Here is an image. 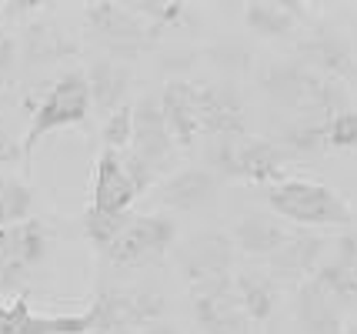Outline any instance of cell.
Listing matches in <instances>:
<instances>
[{"instance_id":"15","label":"cell","mask_w":357,"mask_h":334,"mask_svg":"<svg viewBox=\"0 0 357 334\" xmlns=\"http://www.w3.org/2000/svg\"><path fill=\"white\" fill-rule=\"evenodd\" d=\"M134 201H137V194H134V184L127 181L121 154L100 151V158L93 164V197L87 207L97 214H127Z\"/></svg>"},{"instance_id":"38","label":"cell","mask_w":357,"mask_h":334,"mask_svg":"<svg viewBox=\"0 0 357 334\" xmlns=\"http://www.w3.org/2000/svg\"><path fill=\"white\" fill-rule=\"evenodd\" d=\"M0 164H24V147L3 121H0Z\"/></svg>"},{"instance_id":"37","label":"cell","mask_w":357,"mask_h":334,"mask_svg":"<svg viewBox=\"0 0 357 334\" xmlns=\"http://www.w3.org/2000/svg\"><path fill=\"white\" fill-rule=\"evenodd\" d=\"M17 67V40L7 31H0V84H7Z\"/></svg>"},{"instance_id":"40","label":"cell","mask_w":357,"mask_h":334,"mask_svg":"<svg viewBox=\"0 0 357 334\" xmlns=\"http://www.w3.org/2000/svg\"><path fill=\"white\" fill-rule=\"evenodd\" d=\"M137 334H181L174 324H167V321H157V324H151V328H144V331Z\"/></svg>"},{"instance_id":"30","label":"cell","mask_w":357,"mask_h":334,"mask_svg":"<svg viewBox=\"0 0 357 334\" xmlns=\"http://www.w3.org/2000/svg\"><path fill=\"white\" fill-rule=\"evenodd\" d=\"M130 130H134V104H121V107L104 121V130H100L104 151L124 154L127 147H130Z\"/></svg>"},{"instance_id":"41","label":"cell","mask_w":357,"mask_h":334,"mask_svg":"<svg viewBox=\"0 0 357 334\" xmlns=\"http://www.w3.org/2000/svg\"><path fill=\"white\" fill-rule=\"evenodd\" d=\"M344 334H357V321H351V324H344Z\"/></svg>"},{"instance_id":"14","label":"cell","mask_w":357,"mask_h":334,"mask_svg":"<svg viewBox=\"0 0 357 334\" xmlns=\"http://www.w3.org/2000/svg\"><path fill=\"white\" fill-rule=\"evenodd\" d=\"M291 164L294 160L287 158L271 137L248 134V137L237 141V171H241V181L274 188V184L291 177Z\"/></svg>"},{"instance_id":"16","label":"cell","mask_w":357,"mask_h":334,"mask_svg":"<svg viewBox=\"0 0 357 334\" xmlns=\"http://www.w3.org/2000/svg\"><path fill=\"white\" fill-rule=\"evenodd\" d=\"M160 111L167 121V130L177 147L190 151L197 137H201V124H197V104H194V80L187 77H174L164 84L160 91Z\"/></svg>"},{"instance_id":"12","label":"cell","mask_w":357,"mask_h":334,"mask_svg":"<svg viewBox=\"0 0 357 334\" xmlns=\"http://www.w3.org/2000/svg\"><path fill=\"white\" fill-rule=\"evenodd\" d=\"M174 137L167 130V121H164V111H160V100L157 97H140L134 104V130H130V154L144 158L157 174L164 171V164L171 160L174 154Z\"/></svg>"},{"instance_id":"9","label":"cell","mask_w":357,"mask_h":334,"mask_svg":"<svg viewBox=\"0 0 357 334\" xmlns=\"http://www.w3.org/2000/svg\"><path fill=\"white\" fill-rule=\"evenodd\" d=\"M234 248L231 234L224 231H201L184 244H177V268L184 274L187 284H204L214 278H227L234 268Z\"/></svg>"},{"instance_id":"32","label":"cell","mask_w":357,"mask_h":334,"mask_svg":"<svg viewBox=\"0 0 357 334\" xmlns=\"http://www.w3.org/2000/svg\"><path fill=\"white\" fill-rule=\"evenodd\" d=\"M327 147H337V151L357 147V111L354 107L327 121Z\"/></svg>"},{"instance_id":"1","label":"cell","mask_w":357,"mask_h":334,"mask_svg":"<svg viewBox=\"0 0 357 334\" xmlns=\"http://www.w3.org/2000/svg\"><path fill=\"white\" fill-rule=\"evenodd\" d=\"M261 91L271 104L294 111L297 117H311V121H331L337 114L351 111V91L341 80H331L314 74L311 67H304L297 57L291 61H271L261 70Z\"/></svg>"},{"instance_id":"31","label":"cell","mask_w":357,"mask_h":334,"mask_svg":"<svg viewBox=\"0 0 357 334\" xmlns=\"http://www.w3.org/2000/svg\"><path fill=\"white\" fill-rule=\"evenodd\" d=\"M207 171L224 181H241V171H237V141L231 137H211L207 144Z\"/></svg>"},{"instance_id":"34","label":"cell","mask_w":357,"mask_h":334,"mask_svg":"<svg viewBox=\"0 0 357 334\" xmlns=\"http://www.w3.org/2000/svg\"><path fill=\"white\" fill-rule=\"evenodd\" d=\"M31 318V298L20 291L10 304H0V334H24V324Z\"/></svg>"},{"instance_id":"2","label":"cell","mask_w":357,"mask_h":334,"mask_svg":"<svg viewBox=\"0 0 357 334\" xmlns=\"http://www.w3.org/2000/svg\"><path fill=\"white\" fill-rule=\"evenodd\" d=\"M267 207L278 214L280 221L297 224V227H351L354 211L331 184L314 181V177H287L264 194Z\"/></svg>"},{"instance_id":"13","label":"cell","mask_w":357,"mask_h":334,"mask_svg":"<svg viewBox=\"0 0 357 334\" xmlns=\"http://www.w3.org/2000/svg\"><path fill=\"white\" fill-rule=\"evenodd\" d=\"M218 191L220 181L207 167H184V171L160 181V188L154 191V201L160 207L181 211V214H194V211H204V207L214 204Z\"/></svg>"},{"instance_id":"6","label":"cell","mask_w":357,"mask_h":334,"mask_svg":"<svg viewBox=\"0 0 357 334\" xmlns=\"http://www.w3.org/2000/svg\"><path fill=\"white\" fill-rule=\"evenodd\" d=\"M84 14H87V27L93 31V37L104 40L114 57H117V54H121V57H134V54L154 47L157 40H160V33H157L130 3L97 0V3H87Z\"/></svg>"},{"instance_id":"29","label":"cell","mask_w":357,"mask_h":334,"mask_svg":"<svg viewBox=\"0 0 357 334\" xmlns=\"http://www.w3.org/2000/svg\"><path fill=\"white\" fill-rule=\"evenodd\" d=\"M91 311H80V314H33L31 311L24 334H91Z\"/></svg>"},{"instance_id":"8","label":"cell","mask_w":357,"mask_h":334,"mask_svg":"<svg viewBox=\"0 0 357 334\" xmlns=\"http://www.w3.org/2000/svg\"><path fill=\"white\" fill-rule=\"evenodd\" d=\"M190 308L204 334H244L250 324L234 294V274L190 284Z\"/></svg>"},{"instance_id":"35","label":"cell","mask_w":357,"mask_h":334,"mask_svg":"<svg viewBox=\"0 0 357 334\" xmlns=\"http://www.w3.org/2000/svg\"><path fill=\"white\" fill-rule=\"evenodd\" d=\"M121 160H124V171H127V181L134 184V194L137 197H144V194L154 188V181H157V171L147 164L144 158H137V154H130V151H124L121 154Z\"/></svg>"},{"instance_id":"21","label":"cell","mask_w":357,"mask_h":334,"mask_svg":"<svg viewBox=\"0 0 357 334\" xmlns=\"http://www.w3.org/2000/svg\"><path fill=\"white\" fill-rule=\"evenodd\" d=\"M234 294H237L248 321H254V324H264L280 304V284L267 271H237L234 274Z\"/></svg>"},{"instance_id":"42","label":"cell","mask_w":357,"mask_h":334,"mask_svg":"<svg viewBox=\"0 0 357 334\" xmlns=\"http://www.w3.org/2000/svg\"><path fill=\"white\" fill-rule=\"evenodd\" d=\"M244 334H264V331H250V328H248V331H244Z\"/></svg>"},{"instance_id":"3","label":"cell","mask_w":357,"mask_h":334,"mask_svg":"<svg viewBox=\"0 0 357 334\" xmlns=\"http://www.w3.org/2000/svg\"><path fill=\"white\" fill-rule=\"evenodd\" d=\"M91 117V87H87V77L80 70H67L63 77H57L50 84V91L40 97L37 111H33L31 130L24 134V164H31L37 144L44 141L47 134L61 128H77V124H87Z\"/></svg>"},{"instance_id":"23","label":"cell","mask_w":357,"mask_h":334,"mask_svg":"<svg viewBox=\"0 0 357 334\" xmlns=\"http://www.w3.org/2000/svg\"><path fill=\"white\" fill-rule=\"evenodd\" d=\"M291 160L317 158L327 151V121H311V117H294L280 128L274 141Z\"/></svg>"},{"instance_id":"17","label":"cell","mask_w":357,"mask_h":334,"mask_svg":"<svg viewBox=\"0 0 357 334\" xmlns=\"http://www.w3.org/2000/svg\"><path fill=\"white\" fill-rule=\"evenodd\" d=\"M297 227H291L287 221H280L278 214L267 211H248L241 221L234 224V248H241L250 257H271L284 241L294 234Z\"/></svg>"},{"instance_id":"26","label":"cell","mask_w":357,"mask_h":334,"mask_svg":"<svg viewBox=\"0 0 357 334\" xmlns=\"http://www.w3.org/2000/svg\"><path fill=\"white\" fill-rule=\"evenodd\" d=\"M24 47H27V64H47V61H57L63 54H74V44L61 37L50 24H31L27 37H24Z\"/></svg>"},{"instance_id":"10","label":"cell","mask_w":357,"mask_h":334,"mask_svg":"<svg viewBox=\"0 0 357 334\" xmlns=\"http://www.w3.org/2000/svg\"><path fill=\"white\" fill-rule=\"evenodd\" d=\"M297 61L304 67H311L314 74L341 80V84L357 77V57H354L351 40L341 31H331V27L304 37L297 44Z\"/></svg>"},{"instance_id":"4","label":"cell","mask_w":357,"mask_h":334,"mask_svg":"<svg viewBox=\"0 0 357 334\" xmlns=\"http://www.w3.org/2000/svg\"><path fill=\"white\" fill-rule=\"evenodd\" d=\"M87 311L93 318L91 334H130L164 318L167 298L157 287H104Z\"/></svg>"},{"instance_id":"20","label":"cell","mask_w":357,"mask_h":334,"mask_svg":"<svg viewBox=\"0 0 357 334\" xmlns=\"http://www.w3.org/2000/svg\"><path fill=\"white\" fill-rule=\"evenodd\" d=\"M87 77V87H91V111L97 114H114L127 97V87H130V70H127L121 61L114 57H100L93 61L91 70L84 74Z\"/></svg>"},{"instance_id":"5","label":"cell","mask_w":357,"mask_h":334,"mask_svg":"<svg viewBox=\"0 0 357 334\" xmlns=\"http://www.w3.org/2000/svg\"><path fill=\"white\" fill-rule=\"evenodd\" d=\"M177 248V221L171 214H134V221L121 231V238L110 244L104 257L114 268H151Z\"/></svg>"},{"instance_id":"11","label":"cell","mask_w":357,"mask_h":334,"mask_svg":"<svg viewBox=\"0 0 357 334\" xmlns=\"http://www.w3.org/2000/svg\"><path fill=\"white\" fill-rule=\"evenodd\" d=\"M327 251V238L321 231H307V227H297L291 238L280 244L274 255L267 257V274L274 281H291V284H304L311 278L321 257Z\"/></svg>"},{"instance_id":"22","label":"cell","mask_w":357,"mask_h":334,"mask_svg":"<svg viewBox=\"0 0 357 334\" xmlns=\"http://www.w3.org/2000/svg\"><path fill=\"white\" fill-rule=\"evenodd\" d=\"M297 324L304 334H344L341 308L311 278L304 284H297Z\"/></svg>"},{"instance_id":"33","label":"cell","mask_w":357,"mask_h":334,"mask_svg":"<svg viewBox=\"0 0 357 334\" xmlns=\"http://www.w3.org/2000/svg\"><path fill=\"white\" fill-rule=\"evenodd\" d=\"M54 3H37V0H10V3H0V17L7 24H24L31 27L40 20V14H50Z\"/></svg>"},{"instance_id":"28","label":"cell","mask_w":357,"mask_h":334,"mask_svg":"<svg viewBox=\"0 0 357 334\" xmlns=\"http://www.w3.org/2000/svg\"><path fill=\"white\" fill-rule=\"evenodd\" d=\"M134 221V214L127 211V214H97V211H84V234L91 238V244L104 255L114 241L121 238V231H124L127 224Z\"/></svg>"},{"instance_id":"39","label":"cell","mask_w":357,"mask_h":334,"mask_svg":"<svg viewBox=\"0 0 357 334\" xmlns=\"http://www.w3.org/2000/svg\"><path fill=\"white\" fill-rule=\"evenodd\" d=\"M334 261H341L344 268L357 274V231L354 227H347L341 238H337V257Z\"/></svg>"},{"instance_id":"19","label":"cell","mask_w":357,"mask_h":334,"mask_svg":"<svg viewBox=\"0 0 357 334\" xmlns=\"http://www.w3.org/2000/svg\"><path fill=\"white\" fill-rule=\"evenodd\" d=\"M307 14L311 7L301 0H254L244 7V24L257 37H287L304 24Z\"/></svg>"},{"instance_id":"24","label":"cell","mask_w":357,"mask_h":334,"mask_svg":"<svg viewBox=\"0 0 357 334\" xmlns=\"http://www.w3.org/2000/svg\"><path fill=\"white\" fill-rule=\"evenodd\" d=\"M151 27H154L160 37L164 31H181V27H194L201 14L190 7V3H181V0H144V3H130Z\"/></svg>"},{"instance_id":"27","label":"cell","mask_w":357,"mask_h":334,"mask_svg":"<svg viewBox=\"0 0 357 334\" xmlns=\"http://www.w3.org/2000/svg\"><path fill=\"white\" fill-rule=\"evenodd\" d=\"M33 218V188L17 177H0V227Z\"/></svg>"},{"instance_id":"25","label":"cell","mask_w":357,"mask_h":334,"mask_svg":"<svg viewBox=\"0 0 357 334\" xmlns=\"http://www.w3.org/2000/svg\"><path fill=\"white\" fill-rule=\"evenodd\" d=\"M311 281L321 287L337 308H347V304L357 301V274L344 268L341 261H324V264H317V271L311 274Z\"/></svg>"},{"instance_id":"7","label":"cell","mask_w":357,"mask_h":334,"mask_svg":"<svg viewBox=\"0 0 357 334\" xmlns=\"http://www.w3.org/2000/svg\"><path fill=\"white\" fill-rule=\"evenodd\" d=\"M194 104H197V124L207 137H231L241 141L250 134V114L241 91L231 80H194Z\"/></svg>"},{"instance_id":"36","label":"cell","mask_w":357,"mask_h":334,"mask_svg":"<svg viewBox=\"0 0 357 334\" xmlns=\"http://www.w3.org/2000/svg\"><path fill=\"white\" fill-rule=\"evenodd\" d=\"M211 61L220 67V70H227V74H234V70H244L250 61L248 47H241V44H220V47L211 50Z\"/></svg>"},{"instance_id":"18","label":"cell","mask_w":357,"mask_h":334,"mask_svg":"<svg viewBox=\"0 0 357 334\" xmlns=\"http://www.w3.org/2000/svg\"><path fill=\"white\" fill-rule=\"evenodd\" d=\"M47 251H50V231L40 218H27L20 224L0 227V255L7 261L33 271L37 264L47 261Z\"/></svg>"}]
</instances>
